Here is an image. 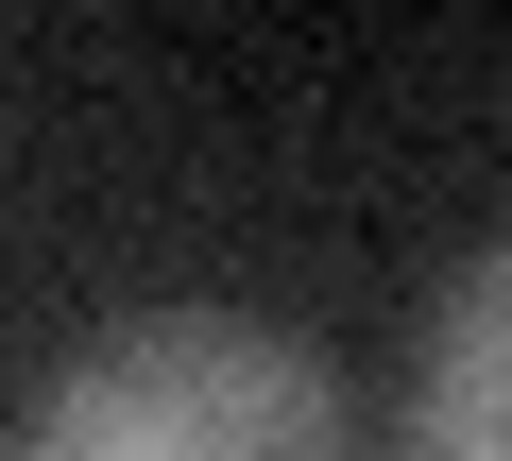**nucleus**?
<instances>
[{
    "instance_id": "1",
    "label": "nucleus",
    "mask_w": 512,
    "mask_h": 461,
    "mask_svg": "<svg viewBox=\"0 0 512 461\" xmlns=\"http://www.w3.org/2000/svg\"><path fill=\"white\" fill-rule=\"evenodd\" d=\"M18 461H359V427H342V376L291 325H256V308H137V325H103L35 393Z\"/></svg>"
},
{
    "instance_id": "2",
    "label": "nucleus",
    "mask_w": 512,
    "mask_h": 461,
    "mask_svg": "<svg viewBox=\"0 0 512 461\" xmlns=\"http://www.w3.org/2000/svg\"><path fill=\"white\" fill-rule=\"evenodd\" d=\"M410 461H512V240L461 257V291L427 308V410Z\"/></svg>"
}]
</instances>
